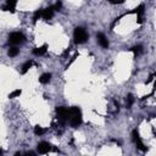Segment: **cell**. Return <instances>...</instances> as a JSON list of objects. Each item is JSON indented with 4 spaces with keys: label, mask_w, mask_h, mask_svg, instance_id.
<instances>
[{
    "label": "cell",
    "mask_w": 156,
    "mask_h": 156,
    "mask_svg": "<svg viewBox=\"0 0 156 156\" xmlns=\"http://www.w3.org/2000/svg\"><path fill=\"white\" fill-rule=\"evenodd\" d=\"M41 14H43V9H39V10H37L34 12V15H33V22H34V23L41 17Z\"/></svg>",
    "instance_id": "cell-17"
},
{
    "label": "cell",
    "mask_w": 156,
    "mask_h": 156,
    "mask_svg": "<svg viewBox=\"0 0 156 156\" xmlns=\"http://www.w3.org/2000/svg\"><path fill=\"white\" fill-rule=\"evenodd\" d=\"M50 79H51V73H43L39 78V82L41 84H48L50 82Z\"/></svg>",
    "instance_id": "cell-13"
},
{
    "label": "cell",
    "mask_w": 156,
    "mask_h": 156,
    "mask_svg": "<svg viewBox=\"0 0 156 156\" xmlns=\"http://www.w3.org/2000/svg\"><path fill=\"white\" fill-rule=\"evenodd\" d=\"M0 155H3V150L2 149H0Z\"/></svg>",
    "instance_id": "cell-26"
},
{
    "label": "cell",
    "mask_w": 156,
    "mask_h": 156,
    "mask_svg": "<svg viewBox=\"0 0 156 156\" xmlns=\"http://www.w3.org/2000/svg\"><path fill=\"white\" fill-rule=\"evenodd\" d=\"M133 102H134V96H133L132 94H128L127 95V109H130Z\"/></svg>",
    "instance_id": "cell-18"
},
{
    "label": "cell",
    "mask_w": 156,
    "mask_h": 156,
    "mask_svg": "<svg viewBox=\"0 0 156 156\" xmlns=\"http://www.w3.org/2000/svg\"><path fill=\"white\" fill-rule=\"evenodd\" d=\"M89 35L87 33V31L83 28V27H76L75 28V32H73V39H75V43L76 44H83L88 40Z\"/></svg>",
    "instance_id": "cell-2"
},
{
    "label": "cell",
    "mask_w": 156,
    "mask_h": 156,
    "mask_svg": "<svg viewBox=\"0 0 156 156\" xmlns=\"http://www.w3.org/2000/svg\"><path fill=\"white\" fill-rule=\"evenodd\" d=\"M21 93H22L21 89H16V90H14L12 93H10V94H9V98H10V99L17 98V96H20V95H21Z\"/></svg>",
    "instance_id": "cell-19"
},
{
    "label": "cell",
    "mask_w": 156,
    "mask_h": 156,
    "mask_svg": "<svg viewBox=\"0 0 156 156\" xmlns=\"http://www.w3.org/2000/svg\"><path fill=\"white\" fill-rule=\"evenodd\" d=\"M27 155H35V152H33V151H29V152H27Z\"/></svg>",
    "instance_id": "cell-25"
},
{
    "label": "cell",
    "mask_w": 156,
    "mask_h": 156,
    "mask_svg": "<svg viewBox=\"0 0 156 156\" xmlns=\"http://www.w3.org/2000/svg\"><path fill=\"white\" fill-rule=\"evenodd\" d=\"M18 53H20V49H17L16 47H11V48L8 50V55H9L10 57H15V56H17Z\"/></svg>",
    "instance_id": "cell-14"
},
{
    "label": "cell",
    "mask_w": 156,
    "mask_h": 156,
    "mask_svg": "<svg viewBox=\"0 0 156 156\" xmlns=\"http://www.w3.org/2000/svg\"><path fill=\"white\" fill-rule=\"evenodd\" d=\"M33 66V61L32 60H29V61H27V62H25L23 63V66L21 67V75H26L28 71H29V69Z\"/></svg>",
    "instance_id": "cell-12"
},
{
    "label": "cell",
    "mask_w": 156,
    "mask_h": 156,
    "mask_svg": "<svg viewBox=\"0 0 156 156\" xmlns=\"http://www.w3.org/2000/svg\"><path fill=\"white\" fill-rule=\"evenodd\" d=\"M37 149H38L39 154H48L49 151L53 150V146L49 143H47V142H40L38 144V146H37Z\"/></svg>",
    "instance_id": "cell-6"
},
{
    "label": "cell",
    "mask_w": 156,
    "mask_h": 156,
    "mask_svg": "<svg viewBox=\"0 0 156 156\" xmlns=\"http://www.w3.org/2000/svg\"><path fill=\"white\" fill-rule=\"evenodd\" d=\"M132 138H133V142H134V144L137 145V148H138L140 151H146V146H145L144 143L142 142V139H140V137H139V132H138L137 129L133 130Z\"/></svg>",
    "instance_id": "cell-5"
},
{
    "label": "cell",
    "mask_w": 156,
    "mask_h": 156,
    "mask_svg": "<svg viewBox=\"0 0 156 156\" xmlns=\"http://www.w3.org/2000/svg\"><path fill=\"white\" fill-rule=\"evenodd\" d=\"M16 4H17V0H6V4L2 8L3 11H10V12H15V8H16Z\"/></svg>",
    "instance_id": "cell-8"
},
{
    "label": "cell",
    "mask_w": 156,
    "mask_h": 156,
    "mask_svg": "<svg viewBox=\"0 0 156 156\" xmlns=\"http://www.w3.org/2000/svg\"><path fill=\"white\" fill-rule=\"evenodd\" d=\"M130 50H132L133 53H134L136 56H138L139 54H142V51H143V47H142V45H136V47L130 48Z\"/></svg>",
    "instance_id": "cell-16"
},
{
    "label": "cell",
    "mask_w": 156,
    "mask_h": 156,
    "mask_svg": "<svg viewBox=\"0 0 156 156\" xmlns=\"http://www.w3.org/2000/svg\"><path fill=\"white\" fill-rule=\"evenodd\" d=\"M67 121L70 122L71 127H73V128H77V127H79L82 124L83 120H82V112H81L79 107L72 106V107L69 109V118H67Z\"/></svg>",
    "instance_id": "cell-1"
},
{
    "label": "cell",
    "mask_w": 156,
    "mask_h": 156,
    "mask_svg": "<svg viewBox=\"0 0 156 156\" xmlns=\"http://www.w3.org/2000/svg\"><path fill=\"white\" fill-rule=\"evenodd\" d=\"M54 8L53 6H49V8H47V9H43V14H41V17L45 20V21H49V20H51L53 18V16H54Z\"/></svg>",
    "instance_id": "cell-9"
},
{
    "label": "cell",
    "mask_w": 156,
    "mask_h": 156,
    "mask_svg": "<svg viewBox=\"0 0 156 156\" xmlns=\"http://www.w3.org/2000/svg\"><path fill=\"white\" fill-rule=\"evenodd\" d=\"M110 3H112V4H121V3H123L124 0H109Z\"/></svg>",
    "instance_id": "cell-22"
},
{
    "label": "cell",
    "mask_w": 156,
    "mask_h": 156,
    "mask_svg": "<svg viewBox=\"0 0 156 156\" xmlns=\"http://www.w3.org/2000/svg\"><path fill=\"white\" fill-rule=\"evenodd\" d=\"M56 115H57L59 124L63 126L66 122H67V118H69V109L65 107V106H57L56 107Z\"/></svg>",
    "instance_id": "cell-3"
},
{
    "label": "cell",
    "mask_w": 156,
    "mask_h": 156,
    "mask_svg": "<svg viewBox=\"0 0 156 156\" xmlns=\"http://www.w3.org/2000/svg\"><path fill=\"white\" fill-rule=\"evenodd\" d=\"M154 77H155V75H150V77H149V79L146 81V84H149L150 82H152V81H154Z\"/></svg>",
    "instance_id": "cell-23"
},
{
    "label": "cell",
    "mask_w": 156,
    "mask_h": 156,
    "mask_svg": "<svg viewBox=\"0 0 156 156\" xmlns=\"http://www.w3.org/2000/svg\"><path fill=\"white\" fill-rule=\"evenodd\" d=\"M96 39H98V43H99V45L101 47V48H104V49H107L109 48V40H107V38L105 37V34L104 33H98L96 34Z\"/></svg>",
    "instance_id": "cell-7"
},
{
    "label": "cell",
    "mask_w": 156,
    "mask_h": 156,
    "mask_svg": "<svg viewBox=\"0 0 156 156\" xmlns=\"http://www.w3.org/2000/svg\"><path fill=\"white\" fill-rule=\"evenodd\" d=\"M144 11H145V6H144V4L139 5L137 9H134V11H133V12H136V14L138 15V17H137V22H138L139 25L143 23V15H144Z\"/></svg>",
    "instance_id": "cell-10"
},
{
    "label": "cell",
    "mask_w": 156,
    "mask_h": 156,
    "mask_svg": "<svg viewBox=\"0 0 156 156\" xmlns=\"http://www.w3.org/2000/svg\"><path fill=\"white\" fill-rule=\"evenodd\" d=\"M69 54H70V49H67V50H66V51L62 54V56H63V57H66V56H67Z\"/></svg>",
    "instance_id": "cell-24"
},
{
    "label": "cell",
    "mask_w": 156,
    "mask_h": 156,
    "mask_svg": "<svg viewBox=\"0 0 156 156\" xmlns=\"http://www.w3.org/2000/svg\"><path fill=\"white\" fill-rule=\"evenodd\" d=\"M53 8H54V10H55V11H60V10H61V8H62V3H61V2H57L55 5H53Z\"/></svg>",
    "instance_id": "cell-21"
},
{
    "label": "cell",
    "mask_w": 156,
    "mask_h": 156,
    "mask_svg": "<svg viewBox=\"0 0 156 156\" xmlns=\"http://www.w3.org/2000/svg\"><path fill=\"white\" fill-rule=\"evenodd\" d=\"M47 50H48V45H47V44H44V45L40 47V48H34L33 49V54L37 55V56H41V55L47 54Z\"/></svg>",
    "instance_id": "cell-11"
},
{
    "label": "cell",
    "mask_w": 156,
    "mask_h": 156,
    "mask_svg": "<svg viewBox=\"0 0 156 156\" xmlns=\"http://www.w3.org/2000/svg\"><path fill=\"white\" fill-rule=\"evenodd\" d=\"M45 132H47V129H44V128L40 127V126H35V127H34V134H35V136H43Z\"/></svg>",
    "instance_id": "cell-15"
},
{
    "label": "cell",
    "mask_w": 156,
    "mask_h": 156,
    "mask_svg": "<svg viewBox=\"0 0 156 156\" xmlns=\"http://www.w3.org/2000/svg\"><path fill=\"white\" fill-rule=\"evenodd\" d=\"M77 57H78V54L76 53V54H75V55H73V56L71 57V61H70V62H69L67 65H66V70H67V69L70 67V66H71V65H72V63H73V62L76 61V59H77Z\"/></svg>",
    "instance_id": "cell-20"
},
{
    "label": "cell",
    "mask_w": 156,
    "mask_h": 156,
    "mask_svg": "<svg viewBox=\"0 0 156 156\" xmlns=\"http://www.w3.org/2000/svg\"><path fill=\"white\" fill-rule=\"evenodd\" d=\"M25 39H26L25 35L22 33H20V32H14V33H11L9 35V43L12 44V45H18V44L23 43Z\"/></svg>",
    "instance_id": "cell-4"
}]
</instances>
